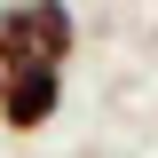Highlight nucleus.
Returning a JSON list of instances; mask_svg holds the SVG:
<instances>
[{
	"mask_svg": "<svg viewBox=\"0 0 158 158\" xmlns=\"http://www.w3.org/2000/svg\"><path fill=\"white\" fill-rule=\"evenodd\" d=\"M79 48L71 0H0V71H63Z\"/></svg>",
	"mask_w": 158,
	"mask_h": 158,
	"instance_id": "obj_1",
	"label": "nucleus"
},
{
	"mask_svg": "<svg viewBox=\"0 0 158 158\" xmlns=\"http://www.w3.org/2000/svg\"><path fill=\"white\" fill-rule=\"evenodd\" d=\"M63 111V71H0V127L8 135H40Z\"/></svg>",
	"mask_w": 158,
	"mask_h": 158,
	"instance_id": "obj_2",
	"label": "nucleus"
}]
</instances>
